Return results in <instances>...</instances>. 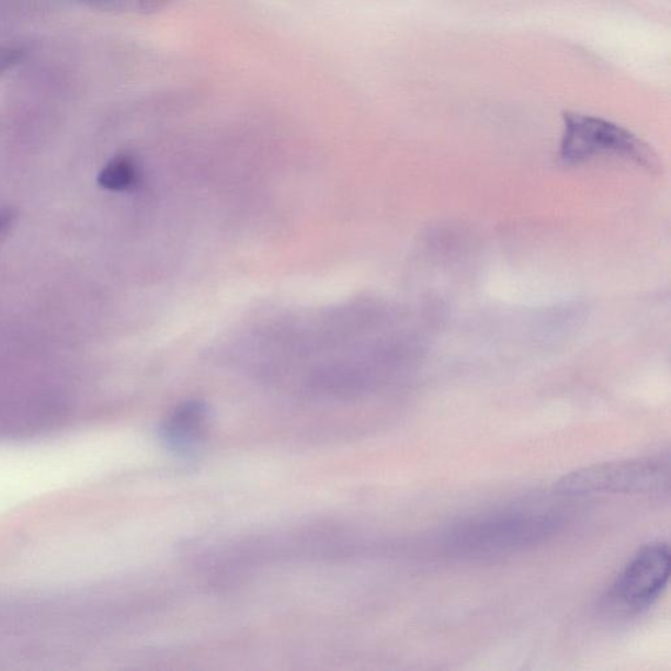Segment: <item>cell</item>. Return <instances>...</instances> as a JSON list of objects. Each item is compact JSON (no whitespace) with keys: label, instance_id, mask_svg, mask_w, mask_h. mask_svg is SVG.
<instances>
[{"label":"cell","instance_id":"obj_1","mask_svg":"<svg viewBox=\"0 0 671 671\" xmlns=\"http://www.w3.org/2000/svg\"><path fill=\"white\" fill-rule=\"evenodd\" d=\"M559 526V516L549 512L505 509L460 523L450 533L447 546L469 558L513 554L547 541Z\"/></svg>","mask_w":671,"mask_h":671},{"label":"cell","instance_id":"obj_2","mask_svg":"<svg viewBox=\"0 0 671 671\" xmlns=\"http://www.w3.org/2000/svg\"><path fill=\"white\" fill-rule=\"evenodd\" d=\"M559 162L579 166L600 157H616L653 168L656 158L649 147L621 125L589 114H562Z\"/></svg>","mask_w":671,"mask_h":671},{"label":"cell","instance_id":"obj_3","mask_svg":"<svg viewBox=\"0 0 671 671\" xmlns=\"http://www.w3.org/2000/svg\"><path fill=\"white\" fill-rule=\"evenodd\" d=\"M669 485V462L648 456L577 469L562 476L556 485V491L576 498L605 493L652 494L668 492Z\"/></svg>","mask_w":671,"mask_h":671},{"label":"cell","instance_id":"obj_4","mask_svg":"<svg viewBox=\"0 0 671 671\" xmlns=\"http://www.w3.org/2000/svg\"><path fill=\"white\" fill-rule=\"evenodd\" d=\"M670 549L652 543L637 551L614 582L612 601L628 612H640L659 599L670 577Z\"/></svg>","mask_w":671,"mask_h":671},{"label":"cell","instance_id":"obj_5","mask_svg":"<svg viewBox=\"0 0 671 671\" xmlns=\"http://www.w3.org/2000/svg\"><path fill=\"white\" fill-rule=\"evenodd\" d=\"M209 409L203 401L192 400L181 405L167 419L162 429L166 445L172 452L187 455L196 452L205 437Z\"/></svg>","mask_w":671,"mask_h":671},{"label":"cell","instance_id":"obj_6","mask_svg":"<svg viewBox=\"0 0 671 671\" xmlns=\"http://www.w3.org/2000/svg\"><path fill=\"white\" fill-rule=\"evenodd\" d=\"M98 183L106 191H129L138 183L137 166L130 157L113 158L100 172Z\"/></svg>","mask_w":671,"mask_h":671},{"label":"cell","instance_id":"obj_7","mask_svg":"<svg viewBox=\"0 0 671 671\" xmlns=\"http://www.w3.org/2000/svg\"><path fill=\"white\" fill-rule=\"evenodd\" d=\"M22 58V50L10 48V46H0V73L18 65Z\"/></svg>","mask_w":671,"mask_h":671},{"label":"cell","instance_id":"obj_8","mask_svg":"<svg viewBox=\"0 0 671 671\" xmlns=\"http://www.w3.org/2000/svg\"><path fill=\"white\" fill-rule=\"evenodd\" d=\"M173 3V0H136L137 10L144 15L162 12Z\"/></svg>","mask_w":671,"mask_h":671},{"label":"cell","instance_id":"obj_9","mask_svg":"<svg viewBox=\"0 0 671 671\" xmlns=\"http://www.w3.org/2000/svg\"><path fill=\"white\" fill-rule=\"evenodd\" d=\"M84 2L106 11H121L126 9L127 0H84Z\"/></svg>","mask_w":671,"mask_h":671},{"label":"cell","instance_id":"obj_10","mask_svg":"<svg viewBox=\"0 0 671 671\" xmlns=\"http://www.w3.org/2000/svg\"><path fill=\"white\" fill-rule=\"evenodd\" d=\"M13 213L11 211L0 212V237L9 230L10 226L13 223Z\"/></svg>","mask_w":671,"mask_h":671}]
</instances>
